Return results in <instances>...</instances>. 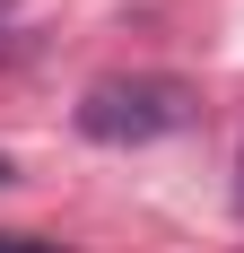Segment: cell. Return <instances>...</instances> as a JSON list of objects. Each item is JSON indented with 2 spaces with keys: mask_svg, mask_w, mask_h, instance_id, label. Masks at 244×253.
Segmentation results:
<instances>
[{
  "mask_svg": "<svg viewBox=\"0 0 244 253\" xmlns=\"http://www.w3.org/2000/svg\"><path fill=\"white\" fill-rule=\"evenodd\" d=\"M192 123V87L166 70H131V79H96L79 96V131L105 140V149H140V140H166V131Z\"/></svg>",
  "mask_w": 244,
  "mask_h": 253,
  "instance_id": "6da1fadb",
  "label": "cell"
},
{
  "mask_svg": "<svg viewBox=\"0 0 244 253\" xmlns=\"http://www.w3.org/2000/svg\"><path fill=\"white\" fill-rule=\"evenodd\" d=\"M0 253H52V245H44V236H9V227H0Z\"/></svg>",
  "mask_w": 244,
  "mask_h": 253,
  "instance_id": "7a4b0ae2",
  "label": "cell"
},
{
  "mask_svg": "<svg viewBox=\"0 0 244 253\" xmlns=\"http://www.w3.org/2000/svg\"><path fill=\"white\" fill-rule=\"evenodd\" d=\"M0 183H9V157H0Z\"/></svg>",
  "mask_w": 244,
  "mask_h": 253,
  "instance_id": "3957f363",
  "label": "cell"
},
{
  "mask_svg": "<svg viewBox=\"0 0 244 253\" xmlns=\"http://www.w3.org/2000/svg\"><path fill=\"white\" fill-rule=\"evenodd\" d=\"M0 18H9V0H0Z\"/></svg>",
  "mask_w": 244,
  "mask_h": 253,
  "instance_id": "277c9868",
  "label": "cell"
}]
</instances>
